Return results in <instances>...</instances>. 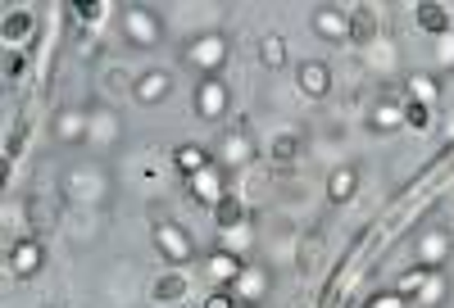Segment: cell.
I'll return each mask as SVG.
<instances>
[{"label": "cell", "mask_w": 454, "mask_h": 308, "mask_svg": "<svg viewBox=\"0 0 454 308\" xmlns=\"http://www.w3.org/2000/svg\"><path fill=\"white\" fill-rule=\"evenodd\" d=\"M227 55H232V46H227L223 32H200V36H192V42H186V50H182V59L192 64L200 77H223Z\"/></svg>", "instance_id": "cell-1"}, {"label": "cell", "mask_w": 454, "mask_h": 308, "mask_svg": "<svg viewBox=\"0 0 454 308\" xmlns=\"http://www.w3.org/2000/svg\"><path fill=\"white\" fill-rule=\"evenodd\" d=\"M119 27H123V42L137 46V50H155L164 42V19L150 10V5H128Z\"/></svg>", "instance_id": "cell-2"}, {"label": "cell", "mask_w": 454, "mask_h": 308, "mask_svg": "<svg viewBox=\"0 0 454 308\" xmlns=\"http://www.w3.org/2000/svg\"><path fill=\"white\" fill-rule=\"evenodd\" d=\"M192 109H196L200 123H223L227 109H232V87H227L223 77H196Z\"/></svg>", "instance_id": "cell-3"}, {"label": "cell", "mask_w": 454, "mask_h": 308, "mask_svg": "<svg viewBox=\"0 0 454 308\" xmlns=\"http://www.w3.org/2000/svg\"><path fill=\"white\" fill-rule=\"evenodd\" d=\"M155 250H160V258L173 263V267H186V263L200 254V245L192 241V231H186L182 222H168V218L155 227Z\"/></svg>", "instance_id": "cell-4"}, {"label": "cell", "mask_w": 454, "mask_h": 308, "mask_svg": "<svg viewBox=\"0 0 454 308\" xmlns=\"http://www.w3.org/2000/svg\"><path fill=\"white\" fill-rule=\"evenodd\" d=\"M454 254V231L445 227H427L419 241H413V263L427 267V273H445V263Z\"/></svg>", "instance_id": "cell-5"}, {"label": "cell", "mask_w": 454, "mask_h": 308, "mask_svg": "<svg viewBox=\"0 0 454 308\" xmlns=\"http://www.w3.org/2000/svg\"><path fill=\"white\" fill-rule=\"evenodd\" d=\"M227 290L237 295V304L259 308L263 299H269V290H273V273H269V267H259V263H246V267H241V277L227 286Z\"/></svg>", "instance_id": "cell-6"}, {"label": "cell", "mask_w": 454, "mask_h": 308, "mask_svg": "<svg viewBox=\"0 0 454 308\" xmlns=\"http://www.w3.org/2000/svg\"><path fill=\"white\" fill-rule=\"evenodd\" d=\"M10 277H19V281H27V277H36L46 267V245L36 241V236H23V241H14L10 245Z\"/></svg>", "instance_id": "cell-7"}, {"label": "cell", "mask_w": 454, "mask_h": 308, "mask_svg": "<svg viewBox=\"0 0 454 308\" xmlns=\"http://www.w3.org/2000/svg\"><path fill=\"white\" fill-rule=\"evenodd\" d=\"M309 27L323 36L327 46H346V42H350V14L340 10V5H318V10L309 14Z\"/></svg>", "instance_id": "cell-8"}, {"label": "cell", "mask_w": 454, "mask_h": 308, "mask_svg": "<svg viewBox=\"0 0 454 308\" xmlns=\"http://www.w3.org/2000/svg\"><path fill=\"white\" fill-rule=\"evenodd\" d=\"M168 96H173V73H168V68H145L137 82H132V100L145 104V109L164 104Z\"/></svg>", "instance_id": "cell-9"}, {"label": "cell", "mask_w": 454, "mask_h": 308, "mask_svg": "<svg viewBox=\"0 0 454 308\" xmlns=\"http://www.w3.org/2000/svg\"><path fill=\"white\" fill-rule=\"evenodd\" d=\"M51 127H55L51 136L59 145H87L91 141V109H59Z\"/></svg>", "instance_id": "cell-10"}, {"label": "cell", "mask_w": 454, "mask_h": 308, "mask_svg": "<svg viewBox=\"0 0 454 308\" xmlns=\"http://www.w3.org/2000/svg\"><path fill=\"white\" fill-rule=\"evenodd\" d=\"M295 87L309 100H327L332 96V68L323 59H300L295 64Z\"/></svg>", "instance_id": "cell-11"}, {"label": "cell", "mask_w": 454, "mask_h": 308, "mask_svg": "<svg viewBox=\"0 0 454 308\" xmlns=\"http://www.w3.org/2000/svg\"><path fill=\"white\" fill-rule=\"evenodd\" d=\"M241 267H246V258H241L237 250H227V245H214V250L205 254V277H209L214 286H232V281L241 277Z\"/></svg>", "instance_id": "cell-12"}, {"label": "cell", "mask_w": 454, "mask_h": 308, "mask_svg": "<svg viewBox=\"0 0 454 308\" xmlns=\"http://www.w3.org/2000/svg\"><path fill=\"white\" fill-rule=\"evenodd\" d=\"M186 186H192V196H196L205 209H214V204H223V200H227V168H223V164H214V168L196 173Z\"/></svg>", "instance_id": "cell-13"}, {"label": "cell", "mask_w": 454, "mask_h": 308, "mask_svg": "<svg viewBox=\"0 0 454 308\" xmlns=\"http://www.w3.org/2000/svg\"><path fill=\"white\" fill-rule=\"evenodd\" d=\"M259 159V145L250 141V132H227L223 150H218V164L223 168H250Z\"/></svg>", "instance_id": "cell-14"}, {"label": "cell", "mask_w": 454, "mask_h": 308, "mask_svg": "<svg viewBox=\"0 0 454 308\" xmlns=\"http://www.w3.org/2000/svg\"><path fill=\"white\" fill-rule=\"evenodd\" d=\"M214 164H218V159H214L200 141H182V145L173 150V168H177L186 181H192L196 173H205V168H214Z\"/></svg>", "instance_id": "cell-15"}, {"label": "cell", "mask_w": 454, "mask_h": 308, "mask_svg": "<svg viewBox=\"0 0 454 308\" xmlns=\"http://www.w3.org/2000/svg\"><path fill=\"white\" fill-rule=\"evenodd\" d=\"M413 23H419L423 32H432V36L454 32V14H450V5H441V0H419V5H413Z\"/></svg>", "instance_id": "cell-16"}, {"label": "cell", "mask_w": 454, "mask_h": 308, "mask_svg": "<svg viewBox=\"0 0 454 308\" xmlns=\"http://www.w3.org/2000/svg\"><path fill=\"white\" fill-rule=\"evenodd\" d=\"M368 127L377 136H395L404 132V100H377L372 113H368Z\"/></svg>", "instance_id": "cell-17"}, {"label": "cell", "mask_w": 454, "mask_h": 308, "mask_svg": "<svg viewBox=\"0 0 454 308\" xmlns=\"http://www.w3.org/2000/svg\"><path fill=\"white\" fill-rule=\"evenodd\" d=\"M209 213H214V227L223 231V236H232V231H246V227H250V209H246V200H237V196H227V200L214 204Z\"/></svg>", "instance_id": "cell-18"}, {"label": "cell", "mask_w": 454, "mask_h": 308, "mask_svg": "<svg viewBox=\"0 0 454 308\" xmlns=\"http://www.w3.org/2000/svg\"><path fill=\"white\" fill-rule=\"evenodd\" d=\"M355 196H359V168H355V164L332 168V177H327V200H332V204H350Z\"/></svg>", "instance_id": "cell-19"}, {"label": "cell", "mask_w": 454, "mask_h": 308, "mask_svg": "<svg viewBox=\"0 0 454 308\" xmlns=\"http://www.w3.org/2000/svg\"><path fill=\"white\" fill-rule=\"evenodd\" d=\"M404 96H409V100H419V104H436V96H441V77L427 73V68H413V73L404 77Z\"/></svg>", "instance_id": "cell-20"}, {"label": "cell", "mask_w": 454, "mask_h": 308, "mask_svg": "<svg viewBox=\"0 0 454 308\" xmlns=\"http://www.w3.org/2000/svg\"><path fill=\"white\" fill-rule=\"evenodd\" d=\"M5 46L14 50V46H23V42H32V32H36V14L32 10H10L5 14Z\"/></svg>", "instance_id": "cell-21"}, {"label": "cell", "mask_w": 454, "mask_h": 308, "mask_svg": "<svg viewBox=\"0 0 454 308\" xmlns=\"http://www.w3.org/2000/svg\"><path fill=\"white\" fill-rule=\"evenodd\" d=\"M186 290H192V281H186L182 273H164L155 286H150V299H155V304H177Z\"/></svg>", "instance_id": "cell-22"}, {"label": "cell", "mask_w": 454, "mask_h": 308, "mask_svg": "<svg viewBox=\"0 0 454 308\" xmlns=\"http://www.w3.org/2000/svg\"><path fill=\"white\" fill-rule=\"evenodd\" d=\"M445 295H450V277L445 273H427V281H423V290H419V308H441L445 304Z\"/></svg>", "instance_id": "cell-23"}, {"label": "cell", "mask_w": 454, "mask_h": 308, "mask_svg": "<svg viewBox=\"0 0 454 308\" xmlns=\"http://www.w3.org/2000/svg\"><path fill=\"white\" fill-rule=\"evenodd\" d=\"M259 64L263 68H286V36H278V32H269V36H263V42H259Z\"/></svg>", "instance_id": "cell-24"}, {"label": "cell", "mask_w": 454, "mask_h": 308, "mask_svg": "<svg viewBox=\"0 0 454 308\" xmlns=\"http://www.w3.org/2000/svg\"><path fill=\"white\" fill-rule=\"evenodd\" d=\"M423 281H427V267H419V263H413L409 273H400V281H395L391 290H395V295H404V299L413 304V299H419V290H423Z\"/></svg>", "instance_id": "cell-25"}, {"label": "cell", "mask_w": 454, "mask_h": 308, "mask_svg": "<svg viewBox=\"0 0 454 308\" xmlns=\"http://www.w3.org/2000/svg\"><path fill=\"white\" fill-rule=\"evenodd\" d=\"M404 127H409V132H427V127H432V104L404 100Z\"/></svg>", "instance_id": "cell-26"}, {"label": "cell", "mask_w": 454, "mask_h": 308, "mask_svg": "<svg viewBox=\"0 0 454 308\" xmlns=\"http://www.w3.org/2000/svg\"><path fill=\"white\" fill-rule=\"evenodd\" d=\"M105 14H109L105 0H73V19H82L87 27H91V23H100Z\"/></svg>", "instance_id": "cell-27"}, {"label": "cell", "mask_w": 454, "mask_h": 308, "mask_svg": "<svg viewBox=\"0 0 454 308\" xmlns=\"http://www.w3.org/2000/svg\"><path fill=\"white\" fill-rule=\"evenodd\" d=\"M364 308H409V299L404 295H395V290H377V295H368V304Z\"/></svg>", "instance_id": "cell-28"}, {"label": "cell", "mask_w": 454, "mask_h": 308, "mask_svg": "<svg viewBox=\"0 0 454 308\" xmlns=\"http://www.w3.org/2000/svg\"><path fill=\"white\" fill-rule=\"evenodd\" d=\"M91 136L96 141H114V119H109V113L91 109Z\"/></svg>", "instance_id": "cell-29"}, {"label": "cell", "mask_w": 454, "mask_h": 308, "mask_svg": "<svg viewBox=\"0 0 454 308\" xmlns=\"http://www.w3.org/2000/svg\"><path fill=\"white\" fill-rule=\"evenodd\" d=\"M436 64H441V68H454V32L436 36Z\"/></svg>", "instance_id": "cell-30"}, {"label": "cell", "mask_w": 454, "mask_h": 308, "mask_svg": "<svg viewBox=\"0 0 454 308\" xmlns=\"http://www.w3.org/2000/svg\"><path fill=\"white\" fill-rule=\"evenodd\" d=\"M205 308H237V295L227 290V286H214L209 299H205Z\"/></svg>", "instance_id": "cell-31"}, {"label": "cell", "mask_w": 454, "mask_h": 308, "mask_svg": "<svg viewBox=\"0 0 454 308\" xmlns=\"http://www.w3.org/2000/svg\"><path fill=\"white\" fill-rule=\"evenodd\" d=\"M23 73H27V55H23V50H10V55H5V77L14 82V77H23Z\"/></svg>", "instance_id": "cell-32"}, {"label": "cell", "mask_w": 454, "mask_h": 308, "mask_svg": "<svg viewBox=\"0 0 454 308\" xmlns=\"http://www.w3.org/2000/svg\"><path fill=\"white\" fill-rule=\"evenodd\" d=\"M278 154H282V159H291V154H295V136H278Z\"/></svg>", "instance_id": "cell-33"}, {"label": "cell", "mask_w": 454, "mask_h": 308, "mask_svg": "<svg viewBox=\"0 0 454 308\" xmlns=\"http://www.w3.org/2000/svg\"><path fill=\"white\" fill-rule=\"evenodd\" d=\"M237 308H250V304H237Z\"/></svg>", "instance_id": "cell-34"}]
</instances>
